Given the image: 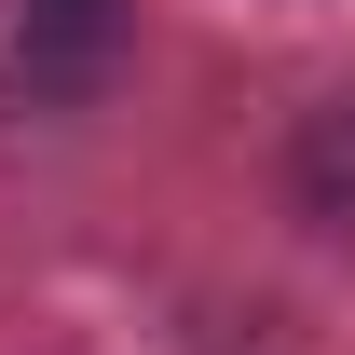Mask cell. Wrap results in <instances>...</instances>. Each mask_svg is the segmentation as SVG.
I'll list each match as a JSON object with an SVG mask.
<instances>
[{
	"instance_id": "6da1fadb",
	"label": "cell",
	"mask_w": 355,
	"mask_h": 355,
	"mask_svg": "<svg viewBox=\"0 0 355 355\" xmlns=\"http://www.w3.org/2000/svg\"><path fill=\"white\" fill-rule=\"evenodd\" d=\"M123 28H137V0H14V69H28V96L83 110V96L123 69Z\"/></svg>"
},
{
	"instance_id": "7a4b0ae2",
	"label": "cell",
	"mask_w": 355,
	"mask_h": 355,
	"mask_svg": "<svg viewBox=\"0 0 355 355\" xmlns=\"http://www.w3.org/2000/svg\"><path fill=\"white\" fill-rule=\"evenodd\" d=\"M287 191H301L314 232H355V96L301 110V137H287Z\"/></svg>"
}]
</instances>
